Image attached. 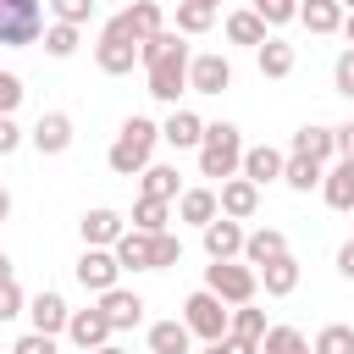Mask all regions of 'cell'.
I'll return each instance as SVG.
<instances>
[{"label":"cell","instance_id":"obj_26","mask_svg":"<svg viewBox=\"0 0 354 354\" xmlns=\"http://www.w3.org/2000/svg\"><path fill=\"white\" fill-rule=\"evenodd\" d=\"M188 343H194V332L183 321H155L149 326V354H188Z\"/></svg>","mask_w":354,"mask_h":354},{"label":"cell","instance_id":"obj_33","mask_svg":"<svg viewBox=\"0 0 354 354\" xmlns=\"http://www.w3.org/2000/svg\"><path fill=\"white\" fill-rule=\"evenodd\" d=\"M166 216H171L166 199H144V194H138V205H133V227H138V232H166Z\"/></svg>","mask_w":354,"mask_h":354},{"label":"cell","instance_id":"obj_42","mask_svg":"<svg viewBox=\"0 0 354 354\" xmlns=\"http://www.w3.org/2000/svg\"><path fill=\"white\" fill-rule=\"evenodd\" d=\"M205 354H260V343H249V337H221V343H205Z\"/></svg>","mask_w":354,"mask_h":354},{"label":"cell","instance_id":"obj_7","mask_svg":"<svg viewBox=\"0 0 354 354\" xmlns=\"http://www.w3.org/2000/svg\"><path fill=\"white\" fill-rule=\"evenodd\" d=\"M205 288L221 299V304H249L254 299V288H260V271L254 266H238V260H216V266H205Z\"/></svg>","mask_w":354,"mask_h":354},{"label":"cell","instance_id":"obj_25","mask_svg":"<svg viewBox=\"0 0 354 354\" xmlns=\"http://www.w3.org/2000/svg\"><path fill=\"white\" fill-rule=\"evenodd\" d=\"M337 149V127H299L293 133V155H304V160H326Z\"/></svg>","mask_w":354,"mask_h":354},{"label":"cell","instance_id":"obj_13","mask_svg":"<svg viewBox=\"0 0 354 354\" xmlns=\"http://www.w3.org/2000/svg\"><path fill=\"white\" fill-rule=\"evenodd\" d=\"M28 138H33L39 155H61V149H72V116H66V111H44Z\"/></svg>","mask_w":354,"mask_h":354},{"label":"cell","instance_id":"obj_22","mask_svg":"<svg viewBox=\"0 0 354 354\" xmlns=\"http://www.w3.org/2000/svg\"><path fill=\"white\" fill-rule=\"evenodd\" d=\"M288 254V238L277 232V227H260V232H249L243 238V260L260 271V266H271V260H282Z\"/></svg>","mask_w":354,"mask_h":354},{"label":"cell","instance_id":"obj_51","mask_svg":"<svg viewBox=\"0 0 354 354\" xmlns=\"http://www.w3.org/2000/svg\"><path fill=\"white\" fill-rule=\"evenodd\" d=\"M194 6H210V11H216V6H221V0H194Z\"/></svg>","mask_w":354,"mask_h":354},{"label":"cell","instance_id":"obj_21","mask_svg":"<svg viewBox=\"0 0 354 354\" xmlns=\"http://www.w3.org/2000/svg\"><path fill=\"white\" fill-rule=\"evenodd\" d=\"M177 216H183V221H194V227H210V221L221 216V199H216V188H183V199H177Z\"/></svg>","mask_w":354,"mask_h":354},{"label":"cell","instance_id":"obj_20","mask_svg":"<svg viewBox=\"0 0 354 354\" xmlns=\"http://www.w3.org/2000/svg\"><path fill=\"white\" fill-rule=\"evenodd\" d=\"M160 138H166L171 149H199V144H205V122H199L194 111H171L166 127H160Z\"/></svg>","mask_w":354,"mask_h":354},{"label":"cell","instance_id":"obj_36","mask_svg":"<svg viewBox=\"0 0 354 354\" xmlns=\"http://www.w3.org/2000/svg\"><path fill=\"white\" fill-rule=\"evenodd\" d=\"M210 22H216V11H210V6H194V0H183V6H177V33H183V39H188V33H205Z\"/></svg>","mask_w":354,"mask_h":354},{"label":"cell","instance_id":"obj_43","mask_svg":"<svg viewBox=\"0 0 354 354\" xmlns=\"http://www.w3.org/2000/svg\"><path fill=\"white\" fill-rule=\"evenodd\" d=\"M11 354H55V337H44V332H28V337H17V348Z\"/></svg>","mask_w":354,"mask_h":354},{"label":"cell","instance_id":"obj_10","mask_svg":"<svg viewBox=\"0 0 354 354\" xmlns=\"http://www.w3.org/2000/svg\"><path fill=\"white\" fill-rule=\"evenodd\" d=\"M111 28H116V33H127L133 44H149V39L160 33V6H155V0H133L127 11H116V17H111Z\"/></svg>","mask_w":354,"mask_h":354},{"label":"cell","instance_id":"obj_24","mask_svg":"<svg viewBox=\"0 0 354 354\" xmlns=\"http://www.w3.org/2000/svg\"><path fill=\"white\" fill-rule=\"evenodd\" d=\"M260 288H266L271 299H288V293L299 288V260H293V254H282V260L260 266Z\"/></svg>","mask_w":354,"mask_h":354},{"label":"cell","instance_id":"obj_50","mask_svg":"<svg viewBox=\"0 0 354 354\" xmlns=\"http://www.w3.org/2000/svg\"><path fill=\"white\" fill-rule=\"evenodd\" d=\"M94 354H127V348H122V343H105V348H94Z\"/></svg>","mask_w":354,"mask_h":354},{"label":"cell","instance_id":"obj_48","mask_svg":"<svg viewBox=\"0 0 354 354\" xmlns=\"http://www.w3.org/2000/svg\"><path fill=\"white\" fill-rule=\"evenodd\" d=\"M0 282H11V254H0Z\"/></svg>","mask_w":354,"mask_h":354},{"label":"cell","instance_id":"obj_5","mask_svg":"<svg viewBox=\"0 0 354 354\" xmlns=\"http://www.w3.org/2000/svg\"><path fill=\"white\" fill-rule=\"evenodd\" d=\"M183 326H188L194 337H205V343H221V337L232 332V310H227L210 288H199V293H188V304H183Z\"/></svg>","mask_w":354,"mask_h":354},{"label":"cell","instance_id":"obj_40","mask_svg":"<svg viewBox=\"0 0 354 354\" xmlns=\"http://www.w3.org/2000/svg\"><path fill=\"white\" fill-rule=\"evenodd\" d=\"M22 310H28L22 288H17V282H0V321H11V315H22Z\"/></svg>","mask_w":354,"mask_h":354},{"label":"cell","instance_id":"obj_29","mask_svg":"<svg viewBox=\"0 0 354 354\" xmlns=\"http://www.w3.org/2000/svg\"><path fill=\"white\" fill-rule=\"evenodd\" d=\"M144 199H183V183H177V166H144Z\"/></svg>","mask_w":354,"mask_h":354},{"label":"cell","instance_id":"obj_30","mask_svg":"<svg viewBox=\"0 0 354 354\" xmlns=\"http://www.w3.org/2000/svg\"><path fill=\"white\" fill-rule=\"evenodd\" d=\"M227 39H232V44H254V50H260V44H266V22H260L254 11H232V17H227Z\"/></svg>","mask_w":354,"mask_h":354},{"label":"cell","instance_id":"obj_23","mask_svg":"<svg viewBox=\"0 0 354 354\" xmlns=\"http://www.w3.org/2000/svg\"><path fill=\"white\" fill-rule=\"evenodd\" d=\"M321 199L332 210H354V160H337L326 177H321Z\"/></svg>","mask_w":354,"mask_h":354},{"label":"cell","instance_id":"obj_8","mask_svg":"<svg viewBox=\"0 0 354 354\" xmlns=\"http://www.w3.org/2000/svg\"><path fill=\"white\" fill-rule=\"evenodd\" d=\"M138 50L144 44H133L127 33H116L111 22L100 28V44H94V61H100V72H111V77H122V72H133V61H138Z\"/></svg>","mask_w":354,"mask_h":354},{"label":"cell","instance_id":"obj_11","mask_svg":"<svg viewBox=\"0 0 354 354\" xmlns=\"http://www.w3.org/2000/svg\"><path fill=\"white\" fill-rule=\"evenodd\" d=\"M66 337H72L77 348H88V354H94V348H105V343L116 337V326H111V321H105V310L94 304V310H72V321H66Z\"/></svg>","mask_w":354,"mask_h":354},{"label":"cell","instance_id":"obj_18","mask_svg":"<svg viewBox=\"0 0 354 354\" xmlns=\"http://www.w3.org/2000/svg\"><path fill=\"white\" fill-rule=\"evenodd\" d=\"M282 166H288V155H282V149L254 144V149H243V171H238V177H249V183L260 188V183H277V177H282Z\"/></svg>","mask_w":354,"mask_h":354},{"label":"cell","instance_id":"obj_37","mask_svg":"<svg viewBox=\"0 0 354 354\" xmlns=\"http://www.w3.org/2000/svg\"><path fill=\"white\" fill-rule=\"evenodd\" d=\"M44 50H50L55 61H66V55L77 50V28H72V22H50V28H44Z\"/></svg>","mask_w":354,"mask_h":354},{"label":"cell","instance_id":"obj_32","mask_svg":"<svg viewBox=\"0 0 354 354\" xmlns=\"http://www.w3.org/2000/svg\"><path fill=\"white\" fill-rule=\"evenodd\" d=\"M260 354H310V343H304L299 326H271V332L260 337Z\"/></svg>","mask_w":354,"mask_h":354},{"label":"cell","instance_id":"obj_39","mask_svg":"<svg viewBox=\"0 0 354 354\" xmlns=\"http://www.w3.org/2000/svg\"><path fill=\"white\" fill-rule=\"evenodd\" d=\"M22 94H28L22 77H17V72H0V116H11V111L22 105Z\"/></svg>","mask_w":354,"mask_h":354},{"label":"cell","instance_id":"obj_47","mask_svg":"<svg viewBox=\"0 0 354 354\" xmlns=\"http://www.w3.org/2000/svg\"><path fill=\"white\" fill-rule=\"evenodd\" d=\"M6 216H11V194L0 188V221H6Z\"/></svg>","mask_w":354,"mask_h":354},{"label":"cell","instance_id":"obj_9","mask_svg":"<svg viewBox=\"0 0 354 354\" xmlns=\"http://www.w3.org/2000/svg\"><path fill=\"white\" fill-rule=\"evenodd\" d=\"M116 277H122L116 249H83V254H77V282H83L88 293H111Z\"/></svg>","mask_w":354,"mask_h":354},{"label":"cell","instance_id":"obj_41","mask_svg":"<svg viewBox=\"0 0 354 354\" xmlns=\"http://www.w3.org/2000/svg\"><path fill=\"white\" fill-rule=\"evenodd\" d=\"M332 83H337V94H348V100H354V50H343V55H337Z\"/></svg>","mask_w":354,"mask_h":354},{"label":"cell","instance_id":"obj_2","mask_svg":"<svg viewBox=\"0 0 354 354\" xmlns=\"http://www.w3.org/2000/svg\"><path fill=\"white\" fill-rule=\"evenodd\" d=\"M116 260H122V271H166V266H177V260H183V238L127 227V232L116 238Z\"/></svg>","mask_w":354,"mask_h":354},{"label":"cell","instance_id":"obj_6","mask_svg":"<svg viewBox=\"0 0 354 354\" xmlns=\"http://www.w3.org/2000/svg\"><path fill=\"white\" fill-rule=\"evenodd\" d=\"M44 39V6L39 0H0V50H22Z\"/></svg>","mask_w":354,"mask_h":354},{"label":"cell","instance_id":"obj_12","mask_svg":"<svg viewBox=\"0 0 354 354\" xmlns=\"http://www.w3.org/2000/svg\"><path fill=\"white\" fill-rule=\"evenodd\" d=\"M188 88H194V94H221V88H232L227 55H194V61H188Z\"/></svg>","mask_w":354,"mask_h":354},{"label":"cell","instance_id":"obj_35","mask_svg":"<svg viewBox=\"0 0 354 354\" xmlns=\"http://www.w3.org/2000/svg\"><path fill=\"white\" fill-rule=\"evenodd\" d=\"M271 326H266V310H249V304H238L232 310V337H249V343H260Z\"/></svg>","mask_w":354,"mask_h":354},{"label":"cell","instance_id":"obj_45","mask_svg":"<svg viewBox=\"0 0 354 354\" xmlns=\"http://www.w3.org/2000/svg\"><path fill=\"white\" fill-rule=\"evenodd\" d=\"M337 271H343V277H348V282H354V238H348V243H343V249H337Z\"/></svg>","mask_w":354,"mask_h":354},{"label":"cell","instance_id":"obj_31","mask_svg":"<svg viewBox=\"0 0 354 354\" xmlns=\"http://www.w3.org/2000/svg\"><path fill=\"white\" fill-rule=\"evenodd\" d=\"M288 72H293V44L266 39L260 44V77H288Z\"/></svg>","mask_w":354,"mask_h":354},{"label":"cell","instance_id":"obj_14","mask_svg":"<svg viewBox=\"0 0 354 354\" xmlns=\"http://www.w3.org/2000/svg\"><path fill=\"white\" fill-rule=\"evenodd\" d=\"M28 321H33V332H44V337H55V332H66V321H72V310H66V299L61 293H33L28 299Z\"/></svg>","mask_w":354,"mask_h":354},{"label":"cell","instance_id":"obj_3","mask_svg":"<svg viewBox=\"0 0 354 354\" xmlns=\"http://www.w3.org/2000/svg\"><path fill=\"white\" fill-rule=\"evenodd\" d=\"M155 144H160V127H155L149 116H127L105 160H111V171H116V177H133V171H144V166H149Z\"/></svg>","mask_w":354,"mask_h":354},{"label":"cell","instance_id":"obj_44","mask_svg":"<svg viewBox=\"0 0 354 354\" xmlns=\"http://www.w3.org/2000/svg\"><path fill=\"white\" fill-rule=\"evenodd\" d=\"M17 144H22V127H17L11 116H0V160H6V155H17Z\"/></svg>","mask_w":354,"mask_h":354},{"label":"cell","instance_id":"obj_16","mask_svg":"<svg viewBox=\"0 0 354 354\" xmlns=\"http://www.w3.org/2000/svg\"><path fill=\"white\" fill-rule=\"evenodd\" d=\"M216 199H221V216H232V221H249V216L260 210V188H254L249 177H227Z\"/></svg>","mask_w":354,"mask_h":354},{"label":"cell","instance_id":"obj_15","mask_svg":"<svg viewBox=\"0 0 354 354\" xmlns=\"http://www.w3.org/2000/svg\"><path fill=\"white\" fill-rule=\"evenodd\" d=\"M77 232H83V243H88V249H116V238L127 232V221H122L116 210H105V205H100V210H88V216L77 221Z\"/></svg>","mask_w":354,"mask_h":354},{"label":"cell","instance_id":"obj_28","mask_svg":"<svg viewBox=\"0 0 354 354\" xmlns=\"http://www.w3.org/2000/svg\"><path fill=\"white\" fill-rule=\"evenodd\" d=\"M321 160H304V155H288V166H282V183L293 188V194H310V188H321Z\"/></svg>","mask_w":354,"mask_h":354},{"label":"cell","instance_id":"obj_19","mask_svg":"<svg viewBox=\"0 0 354 354\" xmlns=\"http://www.w3.org/2000/svg\"><path fill=\"white\" fill-rule=\"evenodd\" d=\"M100 310H105V321H111L116 332H127V326H138V321H144V299H138V293H127V288L100 293Z\"/></svg>","mask_w":354,"mask_h":354},{"label":"cell","instance_id":"obj_17","mask_svg":"<svg viewBox=\"0 0 354 354\" xmlns=\"http://www.w3.org/2000/svg\"><path fill=\"white\" fill-rule=\"evenodd\" d=\"M243 238H249V232H243L232 216H216V221L205 227V254H210V260H232V254H243Z\"/></svg>","mask_w":354,"mask_h":354},{"label":"cell","instance_id":"obj_49","mask_svg":"<svg viewBox=\"0 0 354 354\" xmlns=\"http://www.w3.org/2000/svg\"><path fill=\"white\" fill-rule=\"evenodd\" d=\"M343 33H348V44H354V11H348V17H343Z\"/></svg>","mask_w":354,"mask_h":354},{"label":"cell","instance_id":"obj_46","mask_svg":"<svg viewBox=\"0 0 354 354\" xmlns=\"http://www.w3.org/2000/svg\"><path fill=\"white\" fill-rule=\"evenodd\" d=\"M337 155H343V160H354V122H348V127H337Z\"/></svg>","mask_w":354,"mask_h":354},{"label":"cell","instance_id":"obj_27","mask_svg":"<svg viewBox=\"0 0 354 354\" xmlns=\"http://www.w3.org/2000/svg\"><path fill=\"white\" fill-rule=\"evenodd\" d=\"M299 22H304L310 33H337V28H343V6H337V0H304V6H299Z\"/></svg>","mask_w":354,"mask_h":354},{"label":"cell","instance_id":"obj_1","mask_svg":"<svg viewBox=\"0 0 354 354\" xmlns=\"http://www.w3.org/2000/svg\"><path fill=\"white\" fill-rule=\"evenodd\" d=\"M138 61H144V72H149V94L155 100H166V105H177V94H188V44H183V33H155L144 50H138Z\"/></svg>","mask_w":354,"mask_h":354},{"label":"cell","instance_id":"obj_4","mask_svg":"<svg viewBox=\"0 0 354 354\" xmlns=\"http://www.w3.org/2000/svg\"><path fill=\"white\" fill-rule=\"evenodd\" d=\"M199 171H205V177H221V183L243 171V138H238V127H232V122H210V127H205Z\"/></svg>","mask_w":354,"mask_h":354},{"label":"cell","instance_id":"obj_38","mask_svg":"<svg viewBox=\"0 0 354 354\" xmlns=\"http://www.w3.org/2000/svg\"><path fill=\"white\" fill-rule=\"evenodd\" d=\"M50 11H55V22H72V28H83V22L94 17V0H50Z\"/></svg>","mask_w":354,"mask_h":354},{"label":"cell","instance_id":"obj_34","mask_svg":"<svg viewBox=\"0 0 354 354\" xmlns=\"http://www.w3.org/2000/svg\"><path fill=\"white\" fill-rule=\"evenodd\" d=\"M310 354H354V326H321Z\"/></svg>","mask_w":354,"mask_h":354}]
</instances>
